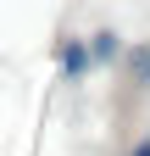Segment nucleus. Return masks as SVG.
I'll use <instances>...</instances> for the list:
<instances>
[{
  "label": "nucleus",
  "mask_w": 150,
  "mask_h": 156,
  "mask_svg": "<svg viewBox=\"0 0 150 156\" xmlns=\"http://www.w3.org/2000/svg\"><path fill=\"white\" fill-rule=\"evenodd\" d=\"M139 156H150V145H139Z\"/></svg>",
  "instance_id": "f257e3e1"
}]
</instances>
